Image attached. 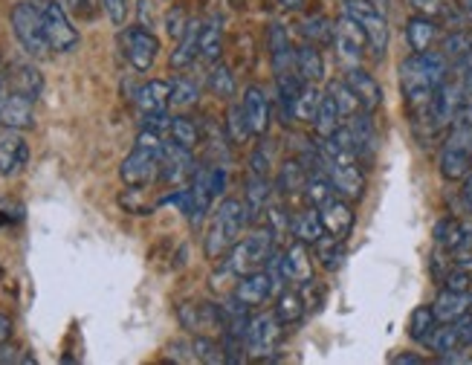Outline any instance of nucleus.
<instances>
[{
    "label": "nucleus",
    "instance_id": "nucleus-1",
    "mask_svg": "<svg viewBox=\"0 0 472 365\" xmlns=\"http://www.w3.org/2000/svg\"><path fill=\"white\" fill-rule=\"evenodd\" d=\"M246 226V215H244V203L235 200V198H227L220 200V206L212 215V224H209V233H206V241H203V252L206 259H223L227 252H232L235 243L241 241V233Z\"/></svg>",
    "mask_w": 472,
    "mask_h": 365
},
{
    "label": "nucleus",
    "instance_id": "nucleus-2",
    "mask_svg": "<svg viewBox=\"0 0 472 365\" xmlns=\"http://www.w3.org/2000/svg\"><path fill=\"white\" fill-rule=\"evenodd\" d=\"M159 151H163V140H159V131L145 128L140 137H136L133 151L122 160L119 177L125 186L131 189H142L148 186L157 174H159Z\"/></svg>",
    "mask_w": 472,
    "mask_h": 365
},
{
    "label": "nucleus",
    "instance_id": "nucleus-3",
    "mask_svg": "<svg viewBox=\"0 0 472 365\" xmlns=\"http://www.w3.org/2000/svg\"><path fill=\"white\" fill-rule=\"evenodd\" d=\"M276 255V226L270 221L264 226H255L250 235H244L238 243L232 247V255L227 264L235 270V276H246L255 270H264V264Z\"/></svg>",
    "mask_w": 472,
    "mask_h": 365
},
{
    "label": "nucleus",
    "instance_id": "nucleus-4",
    "mask_svg": "<svg viewBox=\"0 0 472 365\" xmlns=\"http://www.w3.org/2000/svg\"><path fill=\"white\" fill-rule=\"evenodd\" d=\"M30 4L39 9V15L44 21V32H47V41H49V50L56 53H70L73 47L79 44V32L76 27L70 23L64 6L58 0H30Z\"/></svg>",
    "mask_w": 472,
    "mask_h": 365
},
{
    "label": "nucleus",
    "instance_id": "nucleus-5",
    "mask_svg": "<svg viewBox=\"0 0 472 365\" xmlns=\"http://www.w3.org/2000/svg\"><path fill=\"white\" fill-rule=\"evenodd\" d=\"M12 32H15V38L21 41V47L27 50L30 55H39L44 58L49 53V41H47V32H44V21L39 15V9H35L30 0H23V4H15L12 9Z\"/></svg>",
    "mask_w": 472,
    "mask_h": 365
},
{
    "label": "nucleus",
    "instance_id": "nucleus-6",
    "mask_svg": "<svg viewBox=\"0 0 472 365\" xmlns=\"http://www.w3.org/2000/svg\"><path fill=\"white\" fill-rule=\"evenodd\" d=\"M284 325L276 310L272 313H258L250 319V327H246V339H244V351H250V357H272L284 339Z\"/></svg>",
    "mask_w": 472,
    "mask_h": 365
},
{
    "label": "nucleus",
    "instance_id": "nucleus-7",
    "mask_svg": "<svg viewBox=\"0 0 472 365\" xmlns=\"http://www.w3.org/2000/svg\"><path fill=\"white\" fill-rule=\"evenodd\" d=\"M345 15H351L363 27L374 55H382L389 50V21L371 0H345Z\"/></svg>",
    "mask_w": 472,
    "mask_h": 365
},
{
    "label": "nucleus",
    "instance_id": "nucleus-8",
    "mask_svg": "<svg viewBox=\"0 0 472 365\" xmlns=\"http://www.w3.org/2000/svg\"><path fill=\"white\" fill-rule=\"evenodd\" d=\"M180 322L183 327H189L197 336H215L227 331V310L223 304H212V301H189L180 304Z\"/></svg>",
    "mask_w": 472,
    "mask_h": 365
},
{
    "label": "nucleus",
    "instance_id": "nucleus-9",
    "mask_svg": "<svg viewBox=\"0 0 472 365\" xmlns=\"http://www.w3.org/2000/svg\"><path fill=\"white\" fill-rule=\"evenodd\" d=\"M400 88H403L406 102L426 114V107H429L432 96H434V90H438V88H434L432 79L426 76V70H424V64H420L417 53H412L400 64Z\"/></svg>",
    "mask_w": 472,
    "mask_h": 365
},
{
    "label": "nucleus",
    "instance_id": "nucleus-10",
    "mask_svg": "<svg viewBox=\"0 0 472 365\" xmlns=\"http://www.w3.org/2000/svg\"><path fill=\"white\" fill-rule=\"evenodd\" d=\"M310 243L305 241H290V247L284 250L279 255V270H281V278L287 282L290 287H307V284H313V259H310Z\"/></svg>",
    "mask_w": 472,
    "mask_h": 365
},
{
    "label": "nucleus",
    "instance_id": "nucleus-11",
    "mask_svg": "<svg viewBox=\"0 0 472 365\" xmlns=\"http://www.w3.org/2000/svg\"><path fill=\"white\" fill-rule=\"evenodd\" d=\"M272 293H276V278H272L270 270L246 273L232 287V299L244 304L246 310H255V308H261V304H267Z\"/></svg>",
    "mask_w": 472,
    "mask_h": 365
},
{
    "label": "nucleus",
    "instance_id": "nucleus-12",
    "mask_svg": "<svg viewBox=\"0 0 472 365\" xmlns=\"http://www.w3.org/2000/svg\"><path fill=\"white\" fill-rule=\"evenodd\" d=\"M328 180H330L333 191H337L339 198H345L348 203L363 200L365 174H363V168H359L356 160H333V163H328Z\"/></svg>",
    "mask_w": 472,
    "mask_h": 365
},
{
    "label": "nucleus",
    "instance_id": "nucleus-13",
    "mask_svg": "<svg viewBox=\"0 0 472 365\" xmlns=\"http://www.w3.org/2000/svg\"><path fill=\"white\" fill-rule=\"evenodd\" d=\"M122 50H125V58L131 61L133 70H151L157 53H159V41L154 38V32H148L145 27H131L122 32Z\"/></svg>",
    "mask_w": 472,
    "mask_h": 365
},
{
    "label": "nucleus",
    "instance_id": "nucleus-14",
    "mask_svg": "<svg viewBox=\"0 0 472 365\" xmlns=\"http://www.w3.org/2000/svg\"><path fill=\"white\" fill-rule=\"evenodd\" d=\"M333 47H337V55L342 61H348L351 67L356 64V61H363V53L368 47L363 27H359L351 15H345V12H342V18L333 23Z\"/></svg>",
    "mask_w": 472,
    "mask_h": 365
},
{
    "label": "nucleus",
    "instance_id": "nucleus-15",
    "mask_svg": "<svg viewBox=\"0 0 472 365\" xmlns=\"http://www.w3.org/2000/svg\"><path fill=\"white\" fill-rule=\"evenodd\" d=\"M189 174H194V160H192V149H183L180 142H163V151H159V177L166 182H180Z\"/></svg>",
    "mask_w": 472,
    "mask_h": 365
},
{
    "label": "nucleus",
    "instance_id": "nucleus-16",
    "mask_svg": "<svg viewBox=\"0 0 472 365\" xmlns=\"http://www.w3.org/2000/svg\"><path fill=\"white\" fill-rule=\"evenodd\" d=\"M319 217H322V226H325V233L345 241L348 235H351L354 229V209L351 203H348L345 198H339V194H333V198L328 203L319 206Z\"/></svg>",
    "mask_w": 472,
    "mask_h": 365
},
{
    "label": "nucleus",
    "instance_id": "nucleus-17",
    "mask_svg": "<svg viewBox=\"0 0 472 365\" xmlns=\"http://www.w3.org/2000/svg\"><path fill=\"white\" fill-rule=\"evenodd\" d=\"M30 160V145L23 142V137L15 128L0 125V174H18Z\"/></svg>",
    "mask_w": 472,
    "mask_h": 365
},
{
    "label": "nucleus",
    "instance_id": "nucleus-18",
    "mask_svg": "<svg viewBox=\"0 0 472 365\" xmlns=\"http://www.w3.org/2000/svg\"><path fill=\"white\" fill-rule=\"evenodd\" d=\"M241 111H244V119H246V125H250V133L258 140H264L267 137V131H270V99H267V93L261 90V88H246L244 93V99H241Z\"/></svg>",
    "mask_w": 472,
    "mask_h": 365
},
{
    "label": "nucleus",
    "instance_id": "nucleus-19",
    "mask_svg": "<svg viewBox=\"0 0 472 365\" xmlns=\"http://www.w3.org/2000/svg\"><path fill=\"white\" fill-rule=\"evenodd\" d=\"M345 81H348V88L354 90L356 102H359V107H363V111L374 114L377 107L382 105V90H380L377 79L371 76L368 70H363V67H348Z\"/></svg>",
    "mask_w": 472,
    "mask_h": 365
},
{
    "label": "nucleus",
    "instance_id": "nucleus-20",
    "mask_svg": "<svg viewBox=\"0 0 472 365\" xmlns=\"http://www.w3.org/2000/svg\"><path fill=\"white\" fill-rule=\"evenodd\" d=\"M434 241H438L443 250H450L455 259L458 255H469L472 252V226L446 217V221L434 226Z\"/></svg>",
    "mask_w": 472,
    "mask_h": 365
},
{
    "label": "nucleus",
    "instance_id": "nucleus-21",
    "mask_svg": "<svg viewBox=\"0 0 472 365\" xmlns=\"http://www.w3.org/2000/svg\"><path fill=\"white\" fill-rule=\"evenodd\" d=\"M35 114H32V99L21 96L15 90H9V96L0 102V125L4 128H15V131H27L32 128Z\"/></svg>",
    "mask_w": 472,
    "mask_h": 365
},
{
    "label": "nucleus",
    "instance_id": "nucleus-22",
    "mask_svg": "<svg viewBox=\"0 0 472 365\" xmlns=\"http://www.w3.org/2000/svg\"><path fill=\"white\" fill-rule=\"evenodd\" d=\"M348 131L354 137L359 160H371L377 154V131H374V122H371V114L356 111L354 116H348Z\"/></svg>",
    "mask_w": 472,
    "mask_h": 365
},
{
    "label": "nucleus",
    "instance_id": "nucleus-23",
    "mask_svg": "<svg viewBox=\"0 0 472 365\" xmlns=\"http://www.w3.org/2000/svg\"><path fill=\"white\" fill-rule=\"evenodd\" d=\"M136 105L145 116L166 114V107L171 105V84L168 81H148L136 90Z\"/></svg>",
    "mask_w": 472,
    "mask_h": 365
},
{
    "label": "nucleus",
    "instance_id": "nucleus-24",
    "mask_svg": "<svg viewBox=\"0 0 472 365\" xmlns=\"http://www.w3.org/2000/svg\"><path fill=\"white\" fill-rule=\"evenodd\" d=\"M6 76H9V88L21 93V96H27V99H39V93H41V72L35 70L32 64H23V61H15L9 70H6Z\"/></svg>",
    "mask_w": 472,
    "mask_h": 365
},
{
    "label": "nucleus",
    "instance_id": "nucleus-25",
    "mask_svg": "<svg viewBox=\"0 0 472 365\" xmlns=\"http://www.w3.org/2000/svg\"><path fill=\"white\" fill-rule=\"evenodd\" d=\"M434 38H438V21L429 15H415L406 23V41L412 47V53L432 50Z\"/></svg>",
    "mask_w": 472,
    "mask_h": 365
},
{
    "label": "nucleus",
    "instance_id": "nucleus-26",
    "mask_svg": "<svg viewBox=\"0 0 472 365\" xmlns=\"http://www.w3.org/2000/svg\"><path fill=\"white\" fill-rule=\"evenodd\" d=\"M201 30H203V23L189 21L183 38H177V50L171 53V67L185 70L197 55H201Z\"/></svg>",
    "mask_w": 472,
    "mask_h": 365
},
{
    "label": "nucleus",
    "instance_id": "nucleus-27",
    "mask_svg": "<svg viewBox=\"0 0 472 365\" xmlns=\"http://www.w3.org/2000/svg\"><path fill=\"white\" fill-rule=\"evenodd\" d=\"M426 348L434 351L441 360L443 357H452L455 351L464 348V339L458 334V325L455 322H438V327L432 331V336L426 339Z\"/></svg>",
    "mask_w": 472,
    "mask_h": 365
},
{
    "label": "nucleus",
    "instance_id": "nucleus-28",
    "mask_svg": "<svg viewBox=\"0 0 472 365\" xmlns=\"http://www.w3.org/2000/svg\"><path fill=\"white\" fill-rule=\"evenodd\" d=\"M438 322H458L469 310V293H455V290H441L438 299L432 304Z\"/></svg>",
    "mask_w": 472,
    "mask_h": 365
},
{
    "label": "nucleus",
    "instance_id": "nucleus-29",
    "mask_svg": "<svg viewBox=\"0 0 472 365\" xmlns=\"http://www.w3.org/2000/svg\"><path fill=\"white\" fill-rule=\"evenodd\" d=\"M270 206V180L253 174L250 186H246V206H244V215H246V224H255L261 212H267Z\"/></svg>",
    "mask_w": 472,
    "mask_h": 365
},
{
    "label": "nucleus",
    "instance_id": "nucleus-30",
    "mask_svg": "<svg viewBox=\"0 0 472 365\" xmlns=\"http://www.w3.org/2000/svg\"><path fill=\"white\" fill-rule=\"evenodd\" d=\"M307 180H310V172L305 168V163L302 160H287L279 168L276 186L290 198V194H305Z\"/></svg>",
    "mask_w": 472,
    "mask_h": 365
},
{
    "label": "nucleus",
    "instance_id": "nucleus-31",
    "mask_svg": "<svg viewBox=\"0 0 472 365\" xmlns=\"http://www.w3.org/2000/svg\"><path fill=\"white\" fill-rule=\"evenodd\" d=\"M296 72L302 76V81H310V84H316L325 76V61H322L313 44H305L296 50Z\"/></svg>",
    "mask_w": 472,
    "mask_h": 365
},
{
    "label": "nucleus",
    "instance_id": "nucleus-32",
    "mask_svg": "<svg viewBox=\"0 0 472 365\" xmlns=\"http://www.w3.org/2000/svg\"><path fill=\"white\" fill-rule=\"evenodd\" d=\"M342 114H339V107H337V102H333V96L330 93H325L322 96V105H319V111H316V119H313V128H316V133H319V140H325V137H330L333 131L337 128H342Z\"/></svg>",
    "mask_w": 472,
    "mask_h": 365
},
{
    "label": "nucleus",
    "instance_id": "nucleus-33",
    "mask_svg": "<svg viewBox=\"0 0 472 365\" xmlns=\"http://www.w3.org/2000/svg\"><path fill=\"white\" fill-rule=\"evenodd\" d=\"M293 235L299 241H305V243H316L322 235H325V226H322V217H319L316 206H310L307 212L293 217Z\"/></svg>",
    "mask_w": 472,
    "mask_h": 365
},
{
    "label": "nucleus",
    "instance_id": "nucleus-34",
    "mask_svg": "<svg viewBox=\"0 0 472 365\" xmlns=\"http://www.w3.org/2000/svg\"><path fill=\"white\" fill-rule=\"evenodd\" d=\"M276 316L287 327L296 325V322H302V316H305V296L299 293V290H296V287L284 290V293L279 296V301H276Z\"/></svg>",
    "mask_w": 472,
    "mask_h": 365
},
{
    "label": "nucleus",
    "instance_id": "nucleus-35",
    "mask_svg": "<svg viewBox=\"0 0 472 365\" xmlns=\"http://www.w3.org/2000/svg\"><path fill=\"white\" fill-rule=\"evenodd\" d=\"M434 327H438V316H434V310L426 308V304L412 310V316H408V336L420 345H426V339L432 336Z\"/></svg>",
    "mask_w": 472,
    "mask_h": 365
},
{
    "label": "nucleus",
    "instance_id": "nucleus-36",
    "mask_svg": "<svg viewBox=\"0 0 472 365\" xmlns=\"http://www.w3.org/2000/svg\"><path fill=\"white\" fill-rule=\"evenodd\" d=\"M313 247H316V259L322 261L325 270H339L342 261H345V247H342L339 238H333V235L325 233L313 243Z\"/></svg>",
    "mask_w": 472,
    "mask_h": 365
},
{
    "label": "nucleus",
    "instance_id": "nucleus-37",
    "mask_svg": "<svg viewBox=\"0 0 472 365\" xmlns=\"http://www.w3.org/2000/svg\"><path fill=\"white\" fill-rule=\"evenodd\" d=\"M322 93L316 84H310V81H305V88H302V93L296 96V107H293V114H296V119H302V122H313L316 119V111H319V105H322Z\"/></svg>",
    "mask_w": 472,
    "mask_h": 365
},
{
    "label": "nucleus",
    "instance_id": "nucleus-38",
    "mask_svg": "<svg viewBox=\"0 0 472 365\" xmlns=\"http://www.w3.org/2000/svg\"><path fill=\"white\" fill-rule=\"evenodd\" d=\"M192 354H194V362H209V365L229 362L227 345L215 343L212 336H197L194 343H192Z\"/></svg>",
    "mask_w": 472,
    "mask_h": 365
},
{
    "label": "nucleus",
    "instance_id": "nucleus-39",
    "mask_svg": "<svg viewBox=\"0 0 472 365\" xmlns=\"http://www.w3.org/2000/svg\"><path fill=\"white\" fill-rule=\"evenodd\" d=\"M441 53L450 61H461L472 53V32L467 30H452L446 38L441 41Z\"/></svg>",
    "mask_w": 472,
    "mask_h": 365
},
{
    "label": "nucleus",
    "instance_id": "nucleus-40",
    "mask_svg": "<svg viewBox=\"0 0 472 365\" xmlns=\"http://www.w3.org/2000/svg\"><path fill=\"white\" fill-rule=\"evenodd\" d=\"M168 137L174 142H180L183 149H194L197 140H201V133H197V125H194L192 119L174 116V119H168Z\"/></svg>",
    "mask_w": 472,
    "mask_h": 365
},
{
    "label": "nucleus",
    "instance_id": "nucleus-41",
    "mask_svg": "<svg viewBox=\"0 0 472 365\" xmlns=\"http://www.w3.org/2000/svg\"><path fill=\"white\" fill-rule=\"evenodd\" d=\"M220 50H223V32L218 23H206L201 30V58L209 61V64H215L220 58Z\"/></svg>",
    "mask_w": 472,
    "mask_h": 365
},
{
    "label": "nucleus",
    "instance_id": "nucleus-42",
    "mask_svg": "<svg viewBox=\"0 0 472 365\" xmlns=\"http://www.w3.org/2000/svg\"><path fill=\"white\" fill-rule=\"evenodd\" d=\"M328 93L333 96V102H337V107H339V114L348 119V116H354L356 111H363V107H359V102H356V96H354V90L348 88V81L342 79H337V81H330L328 84Z\"/></svg>",
    "mask_w": 472,
    "mask_h": 365
},
{
    "label": "nucleus",
    "instance_id": "nucleus-43",
    "mask_svg": "<svg viewBox=\"0 0 472 365\" xmlns=\"http://www.w3.org/2000/svg\"><path fill=\"white\" fill-rule=\"evenodd\" d=\"M333 194H337V191H333L328 174H310L307 186H305V200H307L310 206H316V209H319V206L328 203Z\"/></svg>",
    "mask_w": 472,
    "mask_h": 365
},
{
    "label": "nucleus",
    "instance_id": "nucleus-44",
    "mask_svg": "<svg viewBox=\"0 0 472 365\" xmlns=\"http://www.w3.org/2000/svg\"><path fill=\"white\" fill-rule=\"evenodd\" d=\"M209 90H212L215 96H220V99H232L235 96V79H232V72H229L227 64H218L215 61L212 72H209Z\"/></svg>",
    "mask_w": 472,
    "mask_h": 365
},
{
    "label": "nucleus",
    "instance_id": "nucleus-45",
    "mask_svg": "<svg viewBox=\"0 0 472 365\" xmlns=\"http://www.w3.org/2000/svg\"><path fill=\"white\" fill-rule=\"evenodd\" d=\"M302 35H305L310 44L316 41V47L319 44H328V41H333V23H328L322 15H313V18H307L302 23Z\"/></svg>",
    "mask_w": 472,
    "mask_h": 365
},
{
    "label": "nucleus",
    "instance_id": "nucleus-46",
    "mask_svg": "<svg viewBox=\"0 0 472 365\" xmlns=\"http://www.w3.org/2000/svg\"><path fill=\"white\" fill-rule=\"evenodd\" d=\"M197 102V84L189 79H177L171 84V105L174 107H189Z\"/></svg>",
    "mask_w": 472,
    "mask_h": 365
},
{
    "label": "nucleus",
    "instance_id": "nucleus-47",
    "mask_svg": "<svg viewBox=\"0 0 472 365\" xmlns=\"http://www.w3.org/2000/svg\"><path fill=\"white\" fill-rule=\"evenodd\" d=\"M227 131H229V137H232V142H244L246 137H253V133H250V125H246V119H244V111H241V105H235V107H229Z\"/></svg>",
    "mask_w": 472,
    "mask_h": 365
},
{
    "label": "nucleus",
    "instance_id": "nucleus-48",
    "mask_svg": "<svg viewBox=\"0 0 472 365\" xmlns=\"http://www.w3.org/2000/svg\"><path fill=\"white\" fill-rule=\"evenodd\" d=\"M185 27H189V18H185V12L183 9H171L168 18H166V30H168L171 38H183Z\"/></svg>",
    "mask_w": 472,
    "mask_h": 365
},
{
    "label": "nucleus",
    "instance_id": "nucleus-49",
    "mask_svg": "<svg viewBox=\"0 0 472 365\" xmlns=\"http://www.w3.org/2000/svg\"><path fill=\"white\" fill-rule=\"evenodd\" d=\"M102 4H105L110 23L122 27V23H125V15H128V0H102Z\"/></svg>",
    "mask_w": 472,
    "mask_h": 365
},
{
    "label": "nucleus",
    "instance_id": "nucleus-50",
    "mask_svg": "<svg viewBox=\"0 0 472 365\" xmlns=\"http://www.w3.org/2000/svg\"><path fill=\"white\" fill-rule=\"evenodd\" d=\"M270 172V151H267V145L261 142L255 154H253V174H261V177H267Z\"/></svg>",
    "mask_w": 472,
    "mask_h": 365
},
{
    "label": "nucleus",
    "instance_id": "nucleus-51",
    "mask_svg": "<svg viewBox=\"0 0 472 365\" xmlns=\"http://www.w3.org/2000/svg\"><path fill=\"white\" fill-rule=\"evenodd\" d=\"M455 325H458V334H461V339H464V345L472 348V308Z\"/></svg>",
    "mask_w": 472,
    "mask_h": 365
},
{
    "label": "nucleus",
    "instance_id": "nucleus-52",
    "mask_svg": "<svg viewBox=\"0 0 472 365\" xmlns=\"http://www.w3.org/2000/svg\"><path fill=\"white\" fill-rule=\"evenodd\" d=\"M9 336H12V319H9V316L0 313V345H6Z\"/></svg>",
    "mask_w": 472,
    "mask_h": 365
},
{
    "label": "nucleus",
    "instance_id": "nucleus-53",
    "mask_svg": "<svg viewBox=\"0 0 472 365\" xmlns=\"http://www.w3.org/2000/svg\"><path fill=\"white\" fill-rule=\"evenodd\" d=\"M461 198H464V203H467V209L472 212V172L464 177V189H461Z\"/></svg>",
    "mask_w": 472,
    "mask_h": 365
},
{
    "label": "nucleus",
    "instance_id": "nucleus-54",
    "mask_svg": "<svg viewBox=\"0 0 472 365\" xmlns=\"http://www.w3.org/2000/svg\"><path fill=\"white\" fill-rule=\"evenodd\" d=\"M9 76H6V67L4 64H0V102H4L6 99V96H9Z\"/></svg>",
    "mask_w": 472,
    "mask_h": 365
},
{
    "label": "nucleus",
    "instance_id": "nucleus-55",
    "mask_svg": "<svg viewBox=\"0 0 472 365\" xmlns=\"http://www.w3.org/2000/svg\"><path fill=\"white\" fill-rule=\"evenodd\" d=\"M394 362H424V360H420L417 354H397Z\"/></svg>",
    "mask_w": 472,
    "mask_h": 365
},
{
    "label": "nucleus",
    "instance_id": "nucleus-56",
    "mask_svg": "<svg viewBox=\"0 0 472 365\" xmlns=\"http://www.w3.org/2000/svg\"><path fill=\"white\" fill-rule=\"evenodd\" d=\"M279 4H281L284 9H302L305 0H279Z\"/></svg>",
    "mask_w": 472,
    "mask_h": 365
},
{
    "label": "nucleus",
    "instance_id": "nucleus-57",
    "mask_svg": "<svg viewBox=\"0 0 472 365\" xmlns=\"http://www.w3.org/2000/svg\"><path fill=\"white\" fill-rule=\"evenodd\" d=\"M461 12H464V18L472 23V0H464V4H461Z\"/></svg>",
    "mask_w": 472,
    "mask_h": 365
},
{
    "label": "nucleus",
    "instance_id": "nucleus-58",
    "mask_svg": "<svg viewBox=\"0 0 472 365\" xmlns=\"http://www.w3.org/2000/svg\"><path fill=\"white\" fill-rule=\"evenodd\" d=\"M371 4H374V6H377V9L382 12V9H386V6H389V0H371Z\"/></svg>",
    "mask_w": 472,
    "mask_h": 365
},
{
    "label": "nucleus",
    "instance_id": "nucleus-59",
    "mask_svg": "<svg viewBox=\"0 0 472 365\" xmlns=\"http://www.w3.org/2000/svg\"><path fill=\"white\" fill-rule=\"evenodd\" d=\"M0 278H4V267H0Z\"/></svg>",
    "mask_w": 472,
    "mask_h": 365
},
{
    "label": "nucleus",
    "instance_id": "nucleus-60",
    "mask_svg": "<svg viewBox=\"0 0 472 365\" xmlns=\"http://www.w3.org/2000/svg\"><path fill=\"white\" fill-rule=\"evenodd\" d=\"M469 308H472V293H469Z\"/></svg>",
    "mask_w": 472,
    "mask_h": 365
}]
</instances>
